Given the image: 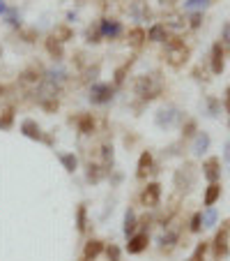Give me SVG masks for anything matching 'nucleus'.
I'll use <instances>...</instances> for the list:
<instances>
[{"label":"nucleus","instance_id":"0eeeda50","mask_svg":"<svg viewBox=\"0 0 230 261\" xmlns=\"http://www.w3.org/2000/svg\"><path fill=\"white\" fill-rule=\"evenodd\" d=\"M182 118H184V114H182L180 109H175V107H166V109H161V111L157 114L154 123H157V127L168 129V127H173V125L182 123Z\"/></svg>","mask_w":230,"mask_h":261},{"label":"nucleus","instance_id":"6e6552de","mask_svg":"<svg viewBox=\"0 0 230 261\" xmlns=\"http://www.w3.org/2000/svg\"><path fill=\"white\" fill-rule=\"evenodd\" d=\"M161 201V185L159 182H147L141 192V203L145 208H157Z\"/></svg>","mask_w":230,"mask_h":261},{"label":"nucleus","instance_id":"37998d69","mask_svg":"<svg viewBox=\"0 0 230 261\" xmlns=\"http://www.w3.org/2000/svg\"><path fill=\"white\" fill-rule=\"evenodd\" d=\"M223 109L228 111V116H230V86L225 88V99H223Z\"/></svg>","mask_w":230,"mask_h":261},{"label":"nucleus","instance_id":"b1692460","mask_svg":"<svg viewBox=\"0 0 230 261\" xmlns=\"http://www.w3.org/2000/svg\"><path fill=\"white\" fill-rule=\"evenodd\" d=\"M53 37L60 42V44H64V42L74 40V28H69L67 23H60L53 28Z\"/></svg>","mask_w":230,"mask_h":261},{"label":"nucleus","instance_id":"423d86ee","mask_svg":"<svg viewBox=\"0 0 230 261\" xmlns=\"http://www.w3.org/2000/svg\"><path fill=\"white\" fill-rule=\"evenodd\" d=\"M115 97V86L111 84H92L90 86V102L92 104H108Z\"/></svg>","mask_w":230,"mask_h":261},{"label":"nucleus","instance_id":"58836bf2","mask_svg":"<svg viewBox=\"0 0 230 261\" xmlns=\"http://www.w3.org/2000/svg\"><path fill=\"white\" fill-rule=\"evenodd\" d=\"M203 229V215L201 213H196V215L191 217V224H189V231L191 233H198Z\"/></svg>","mask_w":230,"mask_h":261},{"label":"nucleus","instance_id":"9b49d317","mask_svg":"<svg viewBox=\"0 0 230 261\" xmlns=\"http://www.w3.org/2000/svg\"><path fill=\"white\" fill-rule=\"evenodd\" d=\"M177 243H180V231L166 227V231L159 236V250H161L163 254H171V252L177 247Z\"/></svg>","mask_w":230,"mask_h":261},{"label":"nucleus","instance_id":"5701e85b","mask_svg":"<svg viewBox=\"0 0 230 261\" xmlns=\"http://www.w3.org/2000/svg\"><path fill=\"white\" fill-rule=\"evenodd\" d=\"M221 199V185L219 182H210L207 185V190H205V206L207 208H212L216 201Z\"/></svg>","mask_w":230,"mask_h":261},{"label":"nucleus","instance_id":"4468645a","mask_svg":"<svg viewBox=\"0 0 230 261\" xmlns=\"http://www.w3.org/2000/svg\"><path fill=\"white\" fill-rule=\"evenodd\" d=\"M210 65H212V72H214V74L223 72V67H225V54H223V49H221V42H214V44H212Z\"/></svg>","mask_w":230,"mask_h":261},{"label":"nucleus","instance_id":"6ab92c4d","mask_svg":"<svg viewBox=\"0 0 230 261\" xmlns=\"http://www.w3.org/2000/svg\"><path fill=\"white\" fill-rule=\"evenodd\" d=\"M44 46H46V54H49L51 58L55 60V63H60V60L64 58V46L60 44L58 40H55L53 35H51V37H46V40H44Z\"/></svg>","mask_w":230,"mask_h":261},{"label":"nucleus","instance_id":"9d476101","mask_svg":"<svg viewBox=\"0 0 230 261\" xmlns=\"http://www.w3.org/2000/svg\"><path fill=\"white\" fill-rule=\"evenodd\" d=\"M42 74H46V72L40 65H30V67H25L23 72L19 74V84L21 86H40V81L44 79Z\"/></svg>","mask_w":230,"mask_h":261},{"label":"nucleus","instance_id":"2f4dec72","mask_svg":"<svg viewBox=\"0 0 230 261\" xmlns=\"http://www.w3.org/2000/svg\"><path fill=\"white\" fill-rule=\"evenodd\" d=\"M37 104H40V107H42V109H44L46 114H55V111H58V109H60V99H58V97L40 99V102H37Z\"/></svg>","mask_w":230,"mask_h":261},{"label":"nucleus","instance_id":"f8f14e48","mask_svg":"<svg viewBox=\"0 0 230 261\" xmlns=\"http://www.w3.org/2000/svg\"><path fill=\"white\" fill-rule=\"evenodd\" d=\"M203 176L210 182H219L221 178V160L219 158H207L203 162Z\"/></svg>","mask_w":230,"mask_h":261},{"label":"nucleus","instance_id":"c9c22d12","mask_svg":"<svg viewBox=\"0 0 230 261\" xmlns=\"http://www.w3.org/2000/svg\"><path fill=\"white\" fill-rule=\"evenodd\" d=\"M203 215V227H214L216 220H219V215H216L214 208H207L205 213H201Z\"/></svg>","mask_w":230,"mask_h":261},{"label":"nucleus","instance_id":"a211bd4d","mask_svg":"<svg viewBox=\"0 0 230 261\" xmlns=\"http://www.w3.org/2000/svg\"><path fill=\"white\" fill-rule=\"evenodd\" d=\"M104 241H99V238H90L88 243H85V247H83V259H88V261H94L99 254L104 252Z\"/></svg>","mask_w":230,"mask_h":261},{"label":"nucleus","instance_id":"ea45409f","mask_svg":"<svg viewBox=\"0 0 230 261\" xmlns=\"http://www.w3.org/2000/svg\"><path fill=\"white\" fill-rule=\"evenodd\" d=\"M201 23H203V14H201V12H196V14L189 16V25H191V28H201Z\"/></svg>","mask_w":230,"mask_h":261},{"label":"nucleus","instance_id":"8fccbe9b","mask_svg":"<svg viewBox=\"0 0 230 261\" xmlns=\"http://www.w3.org/2000/svg\"><path fill=\"white\" fill-rule=\"evenodd\" d=\"M228 129H230V120H228Z\"/></svg>","mask_w":230,"mask_h":261},{"label":"nucleus","instance_id":"cd10ccee","mask_svg":"<svg viewBox=\"0 0 230 261\" xmlns=\"http://www.w3.org/2000/svg\"><path fill=\"white\" fill-rule=\"evenodd\" d=\"M163 25H166V28H177V30H180V28H184V25H186V19H184V14L168 12V14H166V23H163Z\"/></svg>","mask_w":230,"mask_h":261},{"label":"nucleus","instance_id":"7ed1b4c3","mask_svg":"<svg viewBox=\"0 0 230 261\" xmlns=\"http://www.w3.org/2000/svg\"><path fill=\"white\" fill-rule=\"evenodd\" d=\"M196 178H198L196 167L191 162H184L182 167L175 169V173H173V185H175V190L180 194H189L191 190L196 188Z\"/></svg>","mask_w":230,"mask_h":261},{"label":"nucleus","instance_id":"4c0bfd02","mask_svg":"<svg viewBox=\"0 0 230 261\" xmlns=\"http://www.w3.org/2000/svg\"><path fill=\"white\" fill-rule=\"evenodd\" d=\"M85 40H88L90 44H97V42H102V30H99V23L94 25V28L90 25L88 33H85Z\"/></svg>","mask_w":230,"mask_h":261},{"label":"nucleus","instance_id":"de8ad7c7","mask_svg":"<svg viewBox=\"0 0 230 261\" xmlns=\"http://www.w3.org/2000/svg\"><path fill=\"white\" fill-rule=\"evenodd\" d=\"M0 58H3V46H0Z\"/></svg>","mask_w":230,"mask_h":261},{"label":"nucleus","instance_id":"bb28decb","mask_svg":"<svg viewBox=\"0 0 230 261\" xmlns=\"http://www.w3.org/2000/svg\"><path fill=\"white\" fill-rule=\"evenodd\" d=\"M76 229H79V233H85V229H88V208H85V203H79V208H76Z\"/></svg>","mask_w":230,"mask_h":261},{"label":"nucleus","instance_id":"39448f33","mask_svg":"<svg viewBox=\"0 0 230 261\" xmlns=\"http://www.w3.org/2000/svg\"><path fill=\"white\" fill-rule=\"evenodd\" d=\"M21 134L28 137V139H32V141H44V143H49V146H53V139H51L49 134L42 132L40 123L32 120V118H25L23 123H21Z\"/></svg>","mask_w":230,"mask_h":261},{"label":"nucleus","instance_id":"4be33fe9","mask_svg":"<svg viewBox=\"0 0 230 261\" xmlns=\"http://www.w3.org/2000/svg\"><path fill=\"white\" fill-rule=\"evenodd\" d=\"M171 35H168V28L163 23H154L150 30H147V40L150 42H166Z\"/></svg>","mask_w":230,"mask_h":261},{"label":"nucleus","instance_id":"20e7f679","mask_svg":"<svg viewBox=\"0 0 230 261\" xmlns=\"http://www.w3.org/2000/svg\"><path fill=\"white\" fill-rule=\"evenodd\" d=\"M212 254H214L216 261L225 259L230 254V220H223L221 222V229L216 231L214 241H212Z\"/></svg>","mask_w":230,"mask_h":261},{"label":"nucleus","instance_id":"f704fd0d","mask_svg":"<svg viewBox=\"0 0 230 261\" xmlns=\"http://www.w3.org/2000/svg\"><path fill=\"white\" fill-rule=\"evenodd\" d=\"M198 134V125L196 120H186L184 125H182V139H191Z\"/></svg>","mask_w":230,"mask_h":261},{"label":"nucleus","instance_id":"ddd939ff","mask_svg":"<svg viewBox=\"0 0 230 261\" xmlns=\"http://www.w3.org/2000/svg\"><path fill=\"white\" fill-rule=\"evenodd\" d=\"M99 30H102V37L106 40H115L120 33H122V23L115 19H102L99 21Z\"/></svg>","mask_w":230,"mask_h":261},{"label":"nucleus","instance_id":"aec40b11","mask_svg":"<svg viewBox=\"0 0 230 261\" xmlns=\"http://www.w3.org/2000/svg\"><path fill=\"white\" fill-rule=\"evenodd\" d=\"M145 40H147V33L143 28H132L127 33V44L132 46V49H141V46L145 44Z\"/></svg>","mask_w":230,"mask_h":261},{"label":"nucleus","instance_id":"72a5a7b5","mask_svg":"<svg viewBox=\"0 0 230 261\" xmlns=\"http://www.w3.org/2000/svg\"><path fill=\"white\" fill-rule=\"evenodd\" d=\"M205 104H207V116L216 118V116L221 114V102H219L216 97H207V99H205Z\"/></svg>","mask_w":230,"mask_h":261},{"label":"nucleus","instance_id":"a18cd8bd","mask_svg":"<svg viewBox=\"0 0 230 261\" xmlns=\"http://www.w3.org/2000/svg\"><path fill=\"white\" fill-rule=\"evenodd\" d=\"M159 3H161V5H163V7H171V5H175L177 0H159Z\"/></svg>","mask_w":230,"mask_h":261},{"label":"nucleus","instance_id":"f3484780","mask_svg":"<svg viewBox=\"0 0 230 261\" xmlns=\"http://www.w3.org/2000/svg\"><path fill=\"white\" fill-rule=\"evenodd\" d=\"M106 173H108V171L102 167V164L90 162L88 167H85V180L92 182V185H97V182H102L104 178H106Z\"/></svg>","mask_w":230,"mask_h":261},{"label":"nucleus","instance_id":"a19ab883","mask_svg":"<svg viewBox=\"0 0 230 261\" xmlns=\"http://www.w3.org/2000/svg\"><path fill=\"white\" fill-rule=\"evenodd\" d=\"M207 5V0H186L184 7H205Z\"/></svg>","mask_w":230,"mask_h":261},{"label":"nucleus","instance_id":"393cba45","mask_svg":"<svg viewBox=\"0 0 230 261\" xmlns=\"http://www.w3.org/2000/svg\"><path fill=\"white\" fill-rule=\"evenodd\" d=\"M58 160H60V164L64 167V171L67 173H74L76 169H79V158H76L74 153H60Z\"/></svg>","mask_w":230,"mask_h":261},{"label":"nucleus","instance_id":"473e14b6","mask_svg":"<svg viewBox=\"0 0 230 261\" xmlns=\"http://www.w3.org/2000/svg\"><path fill=\"white\" fill-rule=\"evenodd\" d=\"M12 123H14V107H7L3 114H0V127L7 129L12 127Z\"/></svg>","mask_w":230,"mask_h":261},{"label":"nucleus","instance_id":"49530a36","mask_svg":"<svg viewBox=\"0 0 230 261\" xmlns=\"http://www.w3.org/2000/svg\"><path fill=\"white\" fill-rule=\"evenodd\" d=\"M7 12V5H5V0H0V14H5Z\"/></svg>","mask_w":230,"mask_h":261},{"label":"nucleus","instance_id":"3c124183","mask_svg":"<svg viewBox=\"0 0 230 261\" xmlns=\"http://www.w3.org/2000/svg\"><path fill=\"white\" fill-rule=\"evenodd\" d=\"M81 261H88V259H81Z\"/></svg>","mask_w":230,"mask_h":261},{"label":"nucleus","instance_id":"7c9ffc66","mask_svg":"<svg viewBox=\"0 0 230 261\" xmlns=\"http://www.w3.org/2000/svg\"><path fill=\"white\" fill-rule=\"evenodd\" d=\"M104 254H106L108 261H122V250H120L115 243H111V245L104 247Z\"/></svg>","mask_w":230,"mask_h":261},{"label":"nucleus","instance_id":"f03ea898","mask_svg":"<svg viewBox=\"0 0 230 261\" xmlns=\"http://www.w3.org/2000/svg\"><path fill=\"white\" fill-rule=\"evenodd\" d=\"M191 56V49L180 40V37H168L166 40V49H163V60L171 65L173 69H180L186 65Z\"/></svg>","mask_w":230,"mask_h":261},{"label":"nucleus","instance_id":"f257e3e1","mask_svg":"<svg viewBox=\"0 0 230 261\" xmlns=\"http://www.w3.org/2000/svg\"><path fill=\"white\" fill-rule=\"evenodd\" d=\"M134 93L143 99V102H152L163 93V81L159 74H141L134 81Z\"/></svg>","mask_w":230,"mask_h":261},{"label":"nucleus","instance_id":"e433bc0d","mask_svg":"<svg viewBox=\"0 0 230 261\" xmlns=\"http://www.w3.org/2000/svg\"><path fill=\"white\" fill-rule=\"evenodd\" d=\"M132 65H134V58H132V60H127V63H124L122 67L115 69V84H113V86H120V84H122V81H124V74L129 72V67H132Z\"/></svg>","mask_w":230,"mask_h":261},{"label":"nucleus","instance_id":"79ce46f5","mask_svg":"<svg viewBox=\"0 0 230 261\" xmlns=\"http://www.w3.org/2000/svg\"><path fill=\"white\" fill-rule=\"evenodd\" d=\"M21 35L25 37V42H35V40H37V30H23Z\"/></svg>","mask_w":230,"mask_h":261},{"label":"nucleus","instance_id":"c85d7f7f","mask_svg":"<svg viewBox=\"0 0 230 261\" xmlns=\"http://www.w3.org/2000/svg\"><path fill=\"white\" fill-rule=\"evenodd\" d=\"M102 167L106 169V171H111V167H113V146L111 143H104L102 146Z\"/></svg>","mask_w":230,"mask_h":261},{"label":"nucleus","instance_id":"09e8293b","mask_svg":"<svg viewBox=\"0 0 230 261\" xmlns=\"http://www.w3.org/2000/svg\"><path fill=\"white\" fill-rule=\"evenodd\" d=\"M3 90H5V88H3V86H0V95H3Z\"/></svg>","mask_w":230,"mask_h":261},{"label":"nucleus","instance_id":"1a4fd4ad","mask_svg":"<svg viewBox=\"0 0 230 261\" xmlns=\"http://www.w3.org/2000/svg\"><path fill=\"white\" fill-rule=\"evenodd\" d=\"M127 252L129 254H141L150 245V231H136L132 238H127Z\"/></svg>","mask_w":230,"mask_h":261},{"label":"nucleus","instance_id":"412c9836","mask_svg":"<svg viewBox=\"0 0 230 261\" xmlns=\"http://www.w3.org/2000/svg\"><path fill=\"white\" fill-rule=\"evenodd\" d=\"M124 236L132 238L134 233L138 231V220H136V213L132 211V208H127V213H124V227H122Z\"/></svg>","mask_w":230,"mask_h":261},{"label":"nucleus","instance_id":"a878e982","mask_svg":"<svg viewBox=\"0 0 230 261\" xmlns=\"http://www.w3.org/2000/svg\"><path fill=\"white\" fill-rule=\"evenodd\" d=\"M210 148V134L207 132H198L196 141H193V155H203Z\"/></svg>","mask_w":230,"mask_h":261},{"label":"nucleus","instance_id":"c03bdc74","mask_svg":"<svg viewBox=\"0 0 230 261\" xmlns=\"http://www.w3.org/2000/svg\"><path fill=\"white\" fill-rule=\"evenodd\" d=\"M223 158H225V162L230 164V141L225 143V153H223Z\"/></svg>","mask_w":230,"mask_h":261},{"label":"nucleus","instance_id":"dca6fc26","mask_svg":"<svg viewBox=\"0 0 230 261\" xmlns=\"http://www.w3.org/2000/svg\"><path fill=\"white\" fill-rule=\"evenodd\" d=\"M76 127H79L81 134H85V137H90V134L97 132V120H94L92 114H81L79 118H76Z\"/></svg>","mask_w":230,"mask_h":261},{"label":"nucleus","instance_id":"c756f323","mask_svg":"<svg viewBox=\"0 0 230 261\" xmlns=\"http://www.w3.org/2000/svg\"><path fill=\"white\" fill-rule=\"evenodd\" d=\"M207 250H210V243H198L196 245V250L191 252V256L186 261H205V254H207Z\"/></svg>","mask_w":230,"mask_h":261},{"label":"nucleus","instance_id":"2eb2a0df","mask_svg":"<svg viewBox=\"0 0 230 261\" xmlns=\"http://www.w3.org/2000/svg\"><path fill=\"white\" fill-rule=\"evenodd\" d=\"M152 164H154L152 153H150V150H143L141 158H138V167H136V178H138V180H145L147 173L152 171Z\"/></svg>","mask_w":230,"mask_h":261}]
</instances>
